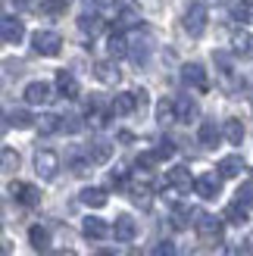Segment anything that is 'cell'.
Returning <instances> with one entry per match:
<instances>
[{
  "mask_svg": "<svg viewBox=\"0 0 253 256\" xmlns=\"http://www.w3.org/2000/svg\"><path fill=\"white\" fill-rule=\"evenodd\" d=\"M134 110H138V97L132 91H122V94L112 97V112H116V116H132Z\"/></svg>",
  "mask_w": 253,
  "mask_h": 256,
  "instance_id": "9a60e30c",
  "label": "cell"
},
{
  "mask_svg": "<svg viewBox=\"0 0 253 256\" xmlns=\"http://www.w3.org/2000/svg\"><path fill=\"white\" fill-rule=\"evenodd\" d=\"M194 228H197V234L204 238V240H219L222 238V222L216 219V216H210V212H194Z\"/></svg>",
  "mask_w": 253,
  "mask_h": 256,
  "instance_id": "3957f363",
  "label": "cell"
},
{
  "mask_svg": "<svg viewBox=\"0 0 253 256\" xmlns=\"http://www.w3.org/2000/svg\"><path fill=\"white\" fill-rule=\"evenodd\" d=\"M19 169V153L12 147H4V172H16Z\"/></svg>",
  "mask_w": 253,
  "mask_h": 256,
  "instance_id": "836d02e7",
  "label": "cell"
},
{
  "mask_svg": "<svg viewBox=\"0 0 253 256\" xmlns=\"http://www.w3.org/2000/svg\"><path fill=\"white\" fill-rule=\"evenodd\" d=\"M216 66L222 69V75H232V56L228 54H216Z\"/></svg>",
  "mask_w": 253,
  "mask_h": 256,
  "instance_id": "ab89813d",
  "label": "cell"
},
{
  "mask_svg": "<svg viewBox=\"0 0 253 256\" xmlns=\"http://www.w3.org/2000/svg\"><path fill=\"white\" fill-rule=\"evenodd\" d=\"M106 47H110L112 56H125V54H128V41H125L122 34H112L110 41H106Z\"/></svg>",
  "mask_w": 253,
  "mask_h": 256,
  "instance_id": "1f68e13d",
  "label": "cell"
},
{
  "mask_svg": "<svg viewBox=\"0 0 253 256\" xmlns=\"http://www.w3.org/2000/svg\"><path fill=\"white\" fill-rule=\"evenodd\" d=\"M66 4H69V0H44V4H41V16L56 19V16L66 12Z\"/></svg>",
  "mask_w": 253,
  "mask_h": 256,
  "instance_id": "4316f807",
  "label": "cell"
},
{
  "mask_svg": "<svg viewBox=\"0 0 253 256\" xmlns=\"http://www.w3.org/2000/svg\"><path fill=\"white\" fill-rule=\"evenodd\" d=\"M56 88H60V94H62V97H69V100H75V97L82 94V91H78V82H75V75L66 72V69L56 72Z\"/></svg>",
  "mask_w": 253,
  "mask_h": 256,
  "instance_id": "2e32d148",
  "label": "cell"
},
{
  "mask_svg": "<svg viewBox=\"0 0 253 256\" xmlns=\"http://www.w3.org/2000/svg\"><path fill=\"white\" fill-rule=\"evenodd\" d=\"M128 54H132V60L138 62V66H144L147 56H150V38H132V41H128Z\"/></svg>",
  "mask_w": 253,
  "mask_h": 256,
  "instance_id": "d6986e66",
  "label": "cell"
},
{
  "mask_svg": "<svg viewBox=\"0 0 253 256\" xmlns=\"http://www.w3.org/2000/svg\"><path fill=\"white\" fill-rule=\"evenodd\" d=\"M194 190L204 200H216L219 197V190H222V175H216V172H204L197 178V184H194Z\"/></svg>",
  "mask_w": 253,
  "mask_h": 256,
  "instance_id": "8992f818",
  "label": "cell"
},
{
  "mask_svg": "<svg viewBox=\"0 0 253 256\" xmlns=\"http://www.w3.org/2000/svg\"><path fill=\"white\" fill-rule=\"evenodd\" d=\"M219 138H222V128H216V122H204L197 128V140H200V147H206V150L216 147Z\"/></svg>",
  "mask_w": 253,
  "mask_h": 256,
  "instance_id": "5bb4252c",
  "label": "cell"
},
{
  "mask_svg": "<svg viewBox=\"0 0 253 256\" xmlns=\"http://www.w3.org/2000/svg\"><path fill=\"white\" fill-rule=\"evenodd\" d=\"M34 169H38V175H41L44 182H50V178H56V172H60V156L54 150H38Z\"/></svg>",
  "mask_w": 253,
  "mask_h": 256,
  "instance_id": "277c9868",
  "label": "cell"
},
{
  "mask_svg": "<svg viewBox=\"0 0 253 256\" xmlns=\"http://www.w3.org/2000/svg\"><path fill=\"white\" fill-rule=\"evenodd\" d=\"M82 232H84L88 240H104V238L112 234V228H110L104 219H97V216H88V219L82 222Z\"/></svg>",
  "mask_w": 253,
  "mask_h": 256,
  "instance_id": "7c38bea8",
  "label": "cell"
},
{
  "mask_svg": "<svg viewBox=\"0 0 253 256\" xmlns=\"http://www.w3.org/2000/svg\"><path fill=\"white\" fill-rule=\"evenodd\" d=\"M32 47H34V54H41V56H56L62 50V38L56 32H34Z\"/></svg>",
  "mask_w": 253,
  "mask_h": 256,
  "instance_id": "7a4b0ae2",
  "label": "cell"
},
{
  "mask_svg": "<svg viewBox=\"0 0 253 256\" xmlns=\"http://www.w3.org/2000/svg\"><path fill=\"white\" fill-rule=\"evenodd\" d=\"M38 128H41L44 134H54L56 128H62V119H56V116H44V119H41V125H38Z\"/></svg>",
  "mask_w": 253,
  "mask_h": 256,
  "instance_id": "8d00e7d4",
  "label": "cell"
},
{
  "mask_svg": "<svg viewBox=\"0 0 253 256\" xmlns=\"http://www.w3.org/2000/svg\"><path fill=\"white\" fill-rule=\"evenodd\" d=\"M166 182L175 190H191L197 184V178H191V169H188V166H172V169L166 172Z\"/></svg>",
  "mask_w": 253,
  "mask_h": 256,
  "instance_id": "9c48e42d",
  "label": "cell"
},
{
  "mask_svg": "<svg viewBox=\"0 0 253 256\" xmlns=\"http://www.w3.org/2000/svg\"><path fill=\"white\" fill-rule=\"evenodd\" d=\"M128 256H141V253H138V250H134V253H128Z\"/></svg>",
  "mask_w": 253,
  "mask_h": 256,
  "instance_id": "7dc6e473",
  "label": "cell"
},
{
  "mask_svg": "<svg viewBox=\"0 0 253 256\" xmlns=\"http://www.w3.org/2000/svg\"><path fill=\"white\" fill-rule=\"evenodd\" d=\"M78 197H82L84 206H91V210H104V206H106V200H110L104 188H84Z\"/></svg>",
  "mask_w": 253,
  "mask_h": 256,
  "instance_id": "e0dca14e",
  "label": "cell"
},
{
  "mask_svg": "<svg viewBox=\"0 0 253 256\" xmlns=\"http://www.w3.org/2000/svg\"><path fill=\"white\" fill-rule=\"evenodd\" d=\"M154 253L156 256H175V244H172V240H160V244L154 247Z\"/></svg>",
  "mask_w": 253,
  "mask_h": 256,
  "instance_id": "f35d334b",
  "label": "cell"
},
{
  "mask_svg": "<svg viewBox=\"0 0 253 256\" xmlns=\"http://www.w3.org/2000/svg\"><path fill=\"white\" fill-rule=\"evenodd\" d=\"M244 172V160L241 156H225L222 162H219V175L222 178H238Z\"/></svg>",
  "mask_w": 253,
  "mask_h": 256,
  "instance_id": "603a6c76",
  "label": "cell"
},
{
  "mask_svg": "<svg viewBox=\"0 0 253 256\" xmlns=\"http://www.w3.org/2000/svg\"><path fill=\"white\" fill-rule=\"evenodd\" d=\"M175 116H178V122H194L197 119V104L191 97H178L175 100Z\"/></svg>",
  "mask_w": 253,
  "mask_h": 256,
  "instance_id": "44dd1931",
  "label": "cell"
},
{
  "mask_svg": "<svg viewBox=\"0 0 253 256\" xmlns=\"http://www.w3.org/2000/svg\"><path fill=\"white\" fill-rule=\"evenodd\" d=\"M244 250H247V256H253V232H250L247 240H244Z\"/></svg>",
  "mask_w": 253,
  "mask_h": 256,
  "instance_id": "7bdbcfd3",
  "label": "cell"
},
{
  "mask_svg": "<svg viewBox=\"0 0 253 256\" xmlns=\"http://www.w3.org/2000/svg\"><path fill=\"white\" fill-rule=\"evenodd\" d=\"M6 122H10L12 128H32V125H34V116H32L28 110H12L10 116H6Z\"/></svg>",
  "mask_w": 253,
  "mask_h": 256,
  "instance_id": "484cf974",
  "label": "cell"
},
{
  "mask_svg": "<svg viewBox=\"0 0 253 256\" xmlns=\"http://www.w3.org/2000/svg\"><path fill=\"white\" fill-rule=\"evenodd\" d=\"M232 19H238V22H250V19H253V6L244 4V0H234V4H232Z\"/></svg>",
  "mask_w": 253,
  "mask_h": 256,
  "instance_id": "4dcf8cb0",
  "label": "cell"
},
{
  "mask_svg": "<svg viewBox=\"0 0 253 256\" xmlns=\"http://www.w3.org/2000/svg\"><path fill=\"white\" fill-rule=\"evenodd\" d=\"M232 50H234L241 60H253V34L238 32V34L232 38Z\"/></svg>",
  "mask_w": 253,
  "mask_h": 256,
  "instance_id": "ac0fdd59",
  "label": "cell"
},
{
  "mask_svg": "<svg viewBox=\"0 0 253 256\" xmlns=\"http://www.w3.org/2000/svg\"><path fill=\"white\" fill-rule=\"evenodd\" d=\"M156 122L160 125L178 122V116H175V100H160V104H156Z\"/></svg>",
  "mask_w": 253,
  "mask_h": 256,
  "instance_id": "d4e9b609",
  "label": "cell"
},
{
  "mask_svg": "<svg viewBox=\"0 0 253 256\" xmlns=\"http://www.w3.org/2000/svg\"><path fill=\"white\" fill-rule=\"evenodd\" d=\"M128 197L138 203V206H144V210L150 206V188L147 184H132L128 188Z\"/></svg>",
  "mask_w": 253,
  "mask_h": 256,
  "instance_id": "f1b7e54d",
  "label": "cell"
},
{
  "mask_svg": "<svg viewBox=\"0 0 253 256\" xmlns=\"http://www.w3.org/2000/svg\"><path fill=\"white\" fill-rule=\"evenodd\" d=\"M191 212H194V210H184V206H178V210L172 212V225H175V228H184L188 222H191Z\"/></svg>",
  "mask_w": 253,
  "mask_h": 256,
  "instance_id": "d590c367",
  "label": "cell"
},
{
  "mask_svg": "<svg viewBox=\"0 0 253 256\" xmlns=\"http://www.w3.org/2000/svg\"><path fill=\"white\" fill-rule=\"evenodd\" d=\"M134 97H138V106L144 110L147 106V91H134Z\"/></svg>",
  "mask_w": 253,
  "mask_h": 256,
  "instance_id": "b9f144b4",
  "label": "cell"
},
{
  "mask_svg": "<svg viewBox=\"0 0 253 256\" xmlns=\"http://www.w3.org/2000/svg\"><path fill=\"white\" fill-rule=\"evenodd\" d=\"M94 78L100 84H119L122 72H119V66L112 60H100V62H94Z\"/></svg>",
  "mask_w": 253,
  "mask_h": 256,
  "instance_id": "8fae6325",
  "label": "cell"
},
{
  "mask_svg": "<svg viewBox=\"0 0 253 256\" xmlns=\"http://www.w3.org/2000/svg\"><path fill=\"white\" fill-rule=\"evenodd\" d=\"M100 25H104V22H100V16H97V12H82V16H78V28L82 32H100Z\"/></svg>",
  "mask_w": 253,
  "mask_h": 256,
  "instance_id": "f546056e",
  "label": "cell"
},
{
  "mask_svg": "<svg viewBox=\"0 0 253 256\" xmlns=\"http://www.w3.org/2000/svg\"><path fill=\"white\" fill-rule=\"evenodd\" d=\"M116 25H119V28H132V25H138V16H134V10L122 6V10L116 12Z\"/></svg>",
  "mask_w": 253,
  "mask_h": 256,
  "instance_id": "d6a6232c",
  "label": "cell"
},
{
  "mask_svg": "<svg viewBox=\"0 0 253 256\" xmlns=\"http://www.w3.org/2000/svg\"><path fill=\"white\" fill-rule=\"evenodd\" d=\"M78 128H82L78 119H72V116H69V119H62V132H78Z\"/></svg>",
  "mask_w": 253,
  "mask_h": 256,
  "instance_id": "60d3db41",
  "label": "cell"
},
{
  "mask_svg": "<svg viewBox=\"0 0 253 256\" xmlns=\"http://www.w3.org/2000/svg\"><path fill=\"white\" fill-rule=\"evenodd\" d=\"M22 97H25V104H32V106H44V104H50V97H54V88L47 82H32V84H25Z\"/></svg>",
  "mask_w": 253,
  "mask_h": 256,
  "instance_id": "5b68a950",
  "label": "cell"
},
{
  "mask_svg": "<svg viewBox=\"0 0 253 256\" xmlns=\"http://www.w3.org/2000/svg\"><path fill=\"white\" fill-rule=\"evenodd\" d=\"M222 138L228 140V144H241L244 140V125H241V119H225V125H222Z\"/></svg>",
  "mask_w": 253,
  "mask_h": 256,
  "instance_id": "7402d4cb",
  "label": "cell"
},
{
  "mask_svg": "<svg viewBox=\"0 0 253 256\" xmlns=\"http://www.w3.org/2000/svg\"><path fill=\"white\" fill-rule=\"evenodd\" d=\"M182 28L191 34V38H200L206 32V10L200 6V4H191L184 10V16H182Z\"/></svg>",
  "mask_w": 253,
  "mask_h": 256,
  "instance_id": "6da1fadb",
  "label": "cell"
},
{
  "mask_svg": "<svg viewBox=\"0 0 253 256\" xmlns=\"http://www.w3.org/2000/svg\"><path fill=\"white\" fill-rule=\"evenodd\" d=\"M182 82L197 88V91H210V78H206V69L200 66V62H188L182 69Z\"/></svg>",
  "mask_w": 253,
  "mask_h": 256,
  "instance_id": "52a82bcc",
  "label": "cell"
},
{
  "mask_svg": "<svg viewBox=\"0 0 253 256\" xmlns=\"http://www.w3.org/2000/svg\"><path fill=\"white\" fill-rule=\"evenodd\" d=\"M154 153H156V160H172L175 156V144H172V140H160Z\"/></svg>",
  "mask_w": 253,
  "mask_h": 256,
  "instance_id": "e575fe53",
  "label": "cell"
},
{
  "mask_svg": "<svg viewBox=\"0 0 253 256\" xmlns=\"http://www.w3.org/2000/svg\"><path fill=\"white\" fill-rule=\"evenodd\" d=\"M110 156H112V144H106V140H97L88 150V162H110Z\"/></svg>",
  "mask_w": 253,
  "mask_h": 256,
  "instance_id": "cb8c5ba5",
  "label": "cell"
},
{
  "mask_svg": "<svg viewBox=\"0 0 253 256\" xmlns=\"http://www.w3.org/2000/svg\"><path fill=\"white\" fill-rule=\"evenodd\" d=\"M0 34H4V44H22L25 25L16 16H4V22H0Z\"/></svg>",
  "mask_w": 253,
  "mask_h": 256,
  "instance_id": "30bf717a",
  "label": "cell"
},
{
  "mask_svg": "<svg viewBox=\"0 0 253 256\" xmlns=\"http://www.w3.org/2000/svg\"><path fill=\"white\" fill-rule=\"evenodd\" d=\"M238 200H241L247 210H253V182L241 184V190H238Z\"/></svg>",
  "mask_w": 253,
  "mask_h": 256,
  "instance_id": "74e56055",
  "label": "cell"
},
{
  "mask_svg": "<svg viewBox=\"0 0 253 256\" xmlns=\"http://www.w3.org/2000/svg\"><path fill=\"white\" fill-rule=\"evenodd\" d=\"M112 234H116V240H122V244H128V240H134V234H138V225H134V219H132V216H119V219H116V225H112Z\"/></svg>",
  "mask_w": 253,
  "mask_h": 256,
  "instance_id": "4fadbf2b",
  "label": "cell"
},
{
  "mask_svg": "<svg viewBox=\"0 0 253 256\" xmlns=\"http://www.w3.org/2000/svg\"><path fill=\"white\" fill-rule=\"evenodd\" d=\"M94 4H110V0H94Z\"/></svg>",
  "mask_w": 253,
  "mask_h": 256,
  "instance_id": "bcb514c9",
  "label": "cell"
},
{
  "mask_svg": "<svg viewBox=\"0 0 253 256\" xmlns=\"http://www.w3.org/2000/svg\"><path fill=\"white\" fill-rule=\"evenodd\" d=\"M28 240H32V247L38 253H47L50 250V232H47V228H41V225H32L28 228Z\"/></svg>",
  "mask_w": 253,
  "mask_h": 256,
  "instance_id": "ffe728a7",
  "label": "cell"
},
{
  "mask_svg": "<svg viewBox=\"0 0 253 256\" xmlns=\"http://www.w3.org/2000/svg\"><path fill=\"white\" fill-rule=\"evenodd\" d=\"M56 256H78L75 250H62V253H56Z\"/></svg>",
  "mask_w": 253,
  "mask_h": 256,
  "instance_id": "ee69618b",
  "label": "cell"
},
{
  "mask_svg": "<svg viewBox=\"0 0 253 256\" xmlns=\"http://www.w3.org/2000/svg\"><path fill=\"white\" fill-rule=\"evenodd\" d=\"M10 194L16 197L22 206H38V203H41V190H38L34 184H25V182H12Z\"/></svg>",
  "mask_w": 253,
  "mask_h": 256,
  "instance_id": "ba28073f",
  "label": "cell"
},
{
  "mask_svg": "<svg viewBox=\"0 0 253 256\" xmlns=\"http://www.w3.org/2000/svg\"><path fill=\"white\" fill-rule=\"evenodd\" d=\"M97 256H116V253H112V250H100Z\"/></svg>",
  "mask_w": 253,
  "mask_h": 256,
  "instance_id": "f6af8a7d",
  "label": "cell"
},
{
  "mask_svg": "<svg viewBox=\"0 0 253 256\" xmlns=\"http://www.w3.org/2000/svg\"><path fill=\"white\" fill-rule=\"evenodd\" d=\"M225 219H228L232 225H244V222H247V206H244L241 200H238V203H232V206L225 210Z\"/></svg>",
  "mask_w": 253,
  "mask_h": 256,
  "instance_id": "83f0119b",
  "label": "cell"
}]
</instances>
